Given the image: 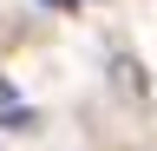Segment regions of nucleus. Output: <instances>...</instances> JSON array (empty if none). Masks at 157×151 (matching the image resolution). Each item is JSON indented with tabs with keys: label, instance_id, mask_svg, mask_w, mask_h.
Wrapping results in <instances>:
<instances>
[{
	"label": "nucleus",
	"instance_id": "obj_1",
	"mask_svg": "<svg viewBox=\"0 0 157 151\" xmlns=\"http://www.w3.org/2000/svg\"><path fill=\"white\" fill-rule=\"evenodd\" d=\"M118 85H124V92H144V79H137V59H118Z\"/></svg>",
	"mask_w": 157,
	"mask_h": 151
},
{
	"label": "nucleus",
	"instance_id": "obj_2",
	"mask_svg": "<svg viewBox=\"0 0 157 151\" xmlns=\"http://www.w3.org/2000/svg\"><path fill=\"white\" fill-rule=\"evenodd\" d=\"M46 7H78V0H46Z\"/></svg>",
	"mask_w": 157,
	"mask_h": 151
}]
</instances>
